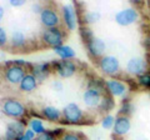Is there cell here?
<instances>
[{"mask_svg":"<svg viewBox=\"0 0 150 140\" xmlns=\"http://www.w3.org/2000/svg\"><path fill=\"white\" fill-rule=\"evenodd\" d=\"M3 113L10 116V118L14 119H19V118H23L25 115V106L21 104L19 100L15 99H6L5 101L3 103Z\"/></svg>","mask_w":150,"mask_h":140,"instance_id":"6da1fadb","label":"cell"},{"mask_svg":"<svg viewBox=\"0 0 150 140\" xmlns=\"http://www.w3.org/2000/svg\"><path fill=\"white\" fill-rule=\"evenodd\" d=\"M63 118L69 124H78L84 119V113L75 103H70L64 106Z\"/></svg>","mask_w":150,"mask_h":140,"instance_id":"7a4b0ae2","label":"cell"},{"mask_svg":"<svg viewBox=\"0 0 150 140\" xmlns=\"http://www.w3.org/2000/svg\"><path fill=\"white\" fill-rule=\"evenodd\" d=\"M138 18H139V14L137 11V9L134 8H126L115 14V21L121 26L131 25L133 23L138 20Z\"/></svg>","mask_w":150,"mask_h":140,"instance_id":"3957f363","label":"cell"},{"mask_svg":"<svg viewBox=\"0 0 150 140\" xmlns=\"http://www.w3.org/2000/svg\"><path fill=\"white\" fill-rule=\"evenodd\" d=\"M146 66H148V62L142 57H135L131 58L128 63H126V71H128L130 75H137L140 76L143 75L144 73H146Z\"/></svg>","mask_w":150,"mask_h":140,"instance_id":"277c9868","label":"cell"},{"mask_svg":"<svg viewBox=\"0 0 150 140\" xmlns=\"http://www.w3.org/2000/svg\"><path fill=\"white\" fill-rule=\"evenodd\" d=\"M43 40L49 46L56 48L63 45V33L59 28H48L43 31Z\"/></svg>","mask_w":150,"mask_h":140,"instance_id":"5b68a950","label":"cell"},{"mask_svg":"<svg viewBox=\"0 0 150 140\" xmlns=\"http://www.w3.org/2000/svg\"><path fill=\"white\" fill-rule=\"evenodd\" d=\"M99 66L101 69V71H104L108 75H115V74L119 73L120 63L118 58L112 57V55H106V57H103L100 59Z\"/></svg>","mask_w":150,"mask_h":140,"instance_id":"8992f818","label":"cell"},{"mask_svg":"<svg viewBox=\"0 0 150 140\" xmlns=\"http://www.w3.org/2000/svg\"><path fill=\"white\" fill-rule=\"evenodd\" d=\"M5 79L10 83V84H20L21 80L24 79L25 74V69L23 66H19V65L11 64L5 69Z\"/></svg>","mask_w":150,"mask_h":140,"instance_id":"52a82bcc","label":"cell"},{"mask_svg":"<svg viewBox=\"0 0 150 140\" xmlns=\"http://www.w3.org/2000/svg\"><path fill=\"white\" fill-rule=\"evenodd\" d=\"M25 125L23 121H11L6 125V132H5V140H18L21 135L25 133Z\"/></svg>","mask_w":150,"mask_h":140,"instance_id":"ba28073f","label":"cell"},{"mask_svg":"<svg viewBox=\"0 0 150 140\" xmlns=\"http://www.w3.org/2000/svg\"><path fill=\"white\" fill-rule=\"evenodd\" d=\"M40 21L41 24L48 28H58L60 19H59V15L55 10L50 8H44L40 13Z\"/></svg>","mask_w":150,"mask_h":140,"instance_id":"9c48e42d","label":"cell"},{"mask_svg":"<svg viewBox=\"0 0 150 140\" xmlns=\"http://www.w3.org/2000/svg\"><path fill=\"white\" fill-rule=\"evenodd\" d=\"M55 70L58 71V74L63 78H70L73 76L75 71H76V66L73 62L70 60H55V63H53Z\"/></svg>","mask_w":150,"mask_h":140,"instance_id":"30bf717a","label":"cell"},{"mask_svg":"<svg viewBox=\"0 0 150 140\" xmlns=\"http://www.w3.org/2000/svg\"><path fill=\"white\" fill-rule=\"evenodd\" d=\"M83 100L89 108H98V106H100L101 103V93L95 89H89L88 88V90L84 91L83 94Z\"/></svg>","mask_w":150,"mask_h":140,"instance_id":"8fae6325","label":"cell"},{"mask_svg":"<svg viewBox=\"0 0 150 140\" xmlns=\"http://www.w3.org/2000/svg\"><path fill=\"white\" fill-rule=\"evenodd\" d=\"M63 18H64V23L69 30H74L78 25L76 21V14H75L74 6L71 4H67L63 6Z\"/></svg>","mask_w":150,"mask_h":140,"instance_id":"7c38bea8","label":"cell"},{"mask_svg":"<svg viewBox=\"0 0 150 140\" xmlns=\"http://www.w3.org/2000/svg\"><path fill=\"white\" fill-rule=\"evenodd\" d=\"M86 48H88V51L91 57L99 58L104 54V51H105V43H104L103 39L95 38V36H94V38L86 44Z\"/></svg>","mask_w":150,"mask_h":140,"instance_id":"4fadbf2b","label":"cell"},{"mask_svg":"<svg viewBox=\"0 0 150 140\" xmlns=\"http://www.w3.org/2000/svg\"><path fill=\"white\" fill-rule=\"evenodd\" d=\"M131 128V124H130V120H129V116H125V115H119L118 118L115 119V123H114V134L116 135H123L128 134L129 130Z\"/></svg>","mask_w":150,"mask_h":140,"instance_id":"5bb4252c","label":"cell"},{"mask_svg":"<svg viewBox=\"0 0 150 140\" xmlns=\"http://www.w3.org/2000/svg\"><path fill=\"white\" fill-rule=\"evenodd\" d=\"M31 74L36 78V80H44L50 74V64H29Z\"/></svg>","mask_w":150,"mask_h":140,"instance_id":"9a60e30c","label":"cell"},{"mask_svg":"<svg viewBox=\"0 0 150 140\" xmlns=\"http://www.w3.org/2000/svg\"><path fill=\"white\" fill-rule=\"evenodd\" d=\"M106 89L111 96H123L126 93V86L119 80H109L106 81Z\"/></svg>","mask_w":150,"mask_h":140,"instance_id":"2e32d148","label":"cell"},{"mask_svg":"<svg viewBox=\"0 0 150 140\" xmlns=\"http://www.w3.org/2000/svg\"><path fill=\"white\" fill-rule=\"evenodd\" d=\"M20 85V89L23 91H25V93H30L33 91L34 89H36V86H38V80H36V78L33 75V74H26V75L24 76V79L21 80V83L19 84Z\"/></svg>","mask_w":150,"mask_h":140,"instance_id":"e0dca14e","label":"cell"},{"mask_svg":"<svg viewBox=\"0 0 150 140\" xmlns=\"http://www.w3.org/2000/svg\"><path fill=\"white\" fill-rule=\"evenodd\" d=\"M54 51H55V53L58 54L63 60H69V59H71V58L75 57L74 49L71 48V46H69V45H60V46H56V48H54Z\"/></svg>","mask_w":150,"mask_h":140,"instance_id":"ac0fdd59","label":"cell"},{"mask_svg":"<svg viewBox=\"0 0 150 140\" xmlns=\"http://www.w3.org/2000/svg\"><path fill=\"white\" fill-rule=\"evenodd\" d=\"M10 43L14 48H23L26 43V38L23 31H13V34L10 36Z\"/></svg>","mask_w":150,"mask_h":140,"instance_id":"d6986e66","label":"cell"},{"mask_svg":"<svg viewBox=\"0 0 150 140\" xmlns=\"http://www.w3.org/2000/svg\"><path fill=\"white\" fill-rule=\"evenodd\" d=\"M62 114H63L62 111H60L58 108H55V106H45V108L43 109V115L50 121L59 120Z\"/></svg>","mask_w":150,"mask_h":140,"instance_id":"ffe728a7","label":"cell"},{"mask_svg":"<svg viewBox=\"0 0 150 140\" xmlns=\"http://www.w3.org/2000/svg\"><path fill=\"white\" fill-rule=\"evenodd\" d=\"M29 127H30V129L33 130V132H34L35 134H38V135H40V134H43V133L46 132L45 128H44L43 121H41L40 119H33V120H30Z\"/></svg>","mask_w":150,"mask_h":140,"instance_id":"44dd1931","label":"cell"},{"mask_svg":"<svg viewBox=\"0 0 150 140\" xmlns=\"http://www.w3.org/2000/svg\"><path fill=\"white\" fill-rule=\"evenodd\" d=\"M115 103H114V99H112L111 95H104L101 99V103H100V106L99 108L101 110H105V111H109L114 108Z\"/></svg>","mask_w":150,"mask_h":140,"instance_id":"7402d4cb","label":"cell"},{"mask_svg":"<svg viewBox=\"0 0 150 140\" xmlns=\"http://www.w3.org/2000/svg\"><path fill=\"white\" fill-rule=\"evenodd\" d=\"M100 18H101V15L98 11H89L83 15V20L85 24H94V23L99 21Z\"/></svg>","mask_w":150,"mask_h":140,"instance_id":"603a6c76","label":"cell"},{"mask_svg":"<svg viewBox=\"0 0 150 140\" xmlns=\"http://www.w3.org/2000/svg\"><path fill=\"white\" fill-rule=\"evenodd\" d=\"M80 35H81V38L84 40V43L88 44L89 41H90L93 38H94V34H93V31L90 28H88V26H81L80 28Z\"/></svg>","mask_w":150,"mask_h":140,"instance_id":"cb8c5ba5","label":"cell"},{"mask_svg":"<svg viewBox=\"0 0 150 140\" xmlns=\"http://www.w3.org/2000/svg\"><path fill=\"white\" fill-rule=\"evenodd\" d=\"M133 109H134L133 108V104H131L130 101L124 100L123 104H121V108H120V114L128 116V115H130L131 113H133Z\"/></svg>","mask_w":150,"mask_h":140,"instance_id":"d4e9b609","label":"cell"},{"mask_svg":"<svg viewBox=\"0 0 150 140\" xmlns=\"http://www.w3.org/2000/svg\"><path fill=\"white\" fill-rule=\"evenodd\" d=\"M114 123H115V119L112 115H106L104 119L101 121V125L104 129H111L114 128Z\"/></svg>","mask_w":150,"mask_h":140,"instance_id":"484cf974","label":"cell"},{"mask_svg":"<svg viewBox=\"0 0 150 140\" xmlns=\"http://www.w3.org/2000/svg\"><path fill=\"white\" fill-rule=\"evenodd\" d=\"M89 89H95L98 91L103 93V90H104V84H103V81H99V80H96V79H94V80L89 81Z\"/></svg>","mask_w":150,"mask_h":140,"instance_id":"4316f807","label":"cell"},{"mask_svg":"<svg viewBox=\"0 0 150 140\" xmlns=\"http://www.w3.org/2000/svg\"><path fill=\"white\" fill-rule=\"evenodd\" d=\"M139 84L142 86H145V88H150V73H144L143 75H140L139 79H138Z\"/></svg>","mask_w":150,"mask_h":140,"instance_id":"83f0119b","label":"cell"},{"mask_svg":"<svg viewBox=\"0 0 150 140\" xmlns=\"http://www.w3.org/2000/svg\"><path fill=\"white\" fill-rule=\"evenodd\" d=\"M8 43V34L3 26H0V48Z\"/></svg>","mask_w":150,"mask_h":140,"instance_id":"f1b7e54d","label":"cell"},{"mask_svg":"<svg viewBox=\"0 0 150 140\" xmlns=\"http://www.w3.org/2000/svg\"><path fill=\"white\" fill-rule=\"evenodd\" d=\"M35 140H54V135L51 134V132H45L43 134L38 135Z\"/></svg>","mask_w":150,"mask_h":140,"instance_id":"f546056e","label":"cell"},{"mask_svg":"<svg viewBox=\"0 0 150 140\" xmlns=\"http://www.w3.org/2000/svg\"><path fill=\"white\" fill-rule=\"evenodd\" d=\"M60 140H80V138H79L76 134L68 133V134H63V136Z\"/></svg>","mask_w":150,"mask_h":140,"instance_id":"4dcf8cb0","label":"cell"},{"mask_svg":"<svg viewBox=\"0 0 150 140\" xmlns=\"http://www.w3.org/2000/svg\"><path fill=\"white\" fill-rule=\"evenodd\" d=\"M44 8H41V4L40 3H35V4H33L31 5V10L34 11V13H41V10H43Z\"/></svg>","mask_w":150,"mask_h":140,"instance_id":"1f68e13d","label":"cell"},{"mask_svg":"<svg viewBox=\"0 0 150 140\" xmlns=\"http://www.w3.org/2000/svg\"><path fill=\"white\" fill-rule=\"evenodd\" d=\"M53 88L55 89V91H62L63 90V83L59 80H55L53 83Z\"/></svg>","mask_w":150,"mask_h":140,"instance_id":"d6a6232c","label":"cell"},{"mask_svg":"<svg viewBox=\"0 0 150 140\" xmlns=\"http://www.w3.org/2000/svg\"><path fill=\"white\" fill-rule=\"evenodd\" d=\"M24 135L29 138L30 140H35V133L33 132L31 129H26V130H25V133H24Z\"/></svg>","mask_w":150,"mask_h":140,"instance_id":"836d02e7","label":"cell"},{"mask_svg":"<svg viewBox=\"0 0 150 140\" xmlns=\"http://www.w3.org/2000/svg\"><path fill=\"white\" fill-rule=\"evenodd\" d=\"M25 4L24 0H10V5L11 6H23Z\"/></svg>","mask_w":150,"mask_h":140,"instance_id":"e575fe53","label":"cell"},{"mask_svg":"<svg viewBox=\"0 0 150 140\" xmlns=\"http://www.w3.org/2000/svg\"><path fill=\"white\" fill-rule=\"evenodd\" d=\"M4 13H5V10H4V8L0 5V21H1L3 18H4Z\"/></svg>","mask_w":150,"mask_h":140,"instance_id":"d590c367","label":"cell"},{"mask_svg":"<svg viewBox=\"0 0 150 140\" xmlns=\"http://www.w3.org/2000/svg\"><path fill=\"white\" fill-rule=\"evenodd\" d=\"M145 46H146L148 49H150V38H146V39H145Z\"/></svg>","mask_w":150,"mask_h":140,"instance_id":"8d00e7d4","label":"cell"},{"mask_svg":"<svg viewBox=\"0 0 150 140\" xmlns=\"http://www.w3.org/2000/svg\"><path fill=\"white\" fill-rule=\"evenodd\" d=\"M18 140H30L29 138H28V136H25V135H21V136L20 138H19Z\"/></svg>","mask_w":150,"mask_h":140,"instance_id":"74e56055","label":"cell"},{"mask_svg":"<svg viewBox=\"0 0 150 140\" xmlns=\"http://www.w3.org/2000/svg\"><path fill=\"white\" fill-rule=\"evenodd\" d=\"M0 140H1V138H0Z\"/></svg>","mask_w":150,"mask_h":140,"instance_id":"f35d334b","label":"cell"}]
</instances>
